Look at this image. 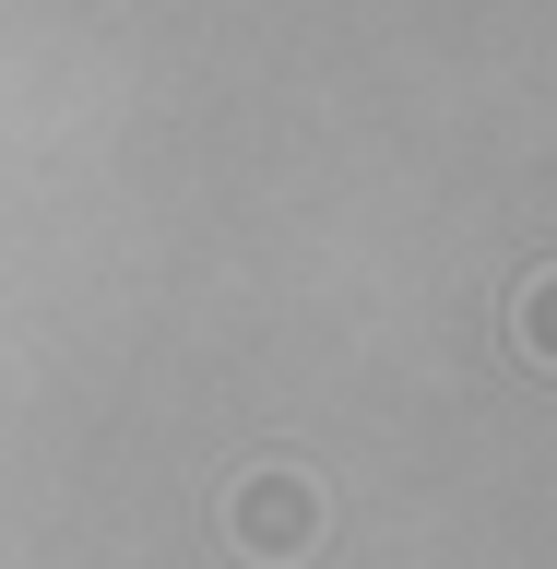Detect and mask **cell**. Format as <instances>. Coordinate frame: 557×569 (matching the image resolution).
<instances>
[{
    "mask_svg": "<svg viewBox=\"0 0 557 569\" xmlns=\"http://www.w3.org/2000/svg\"><path fill=\"white\" fill-rule=\"evenodd\" d=\"M534 332H546V356H557V284H546V297H534Z\"/></svg>",
    "mask_w": 557,
    "mask_h": 569,
    "instance_id": "1",
    "label": "cell"
}]
</instances>
